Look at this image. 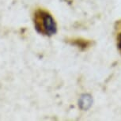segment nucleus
Returning <instances> with one entry per match:
<instances>
[{
	"label": "nucleus",
	"mask_w": 121,
	"mask_h": 121,
	"mask_svg": "<svg viewBox=\"0 0 121 121\" xmlns=\"http://www.w3.org/2000/svg\"><path fill=\"white\" fill-rule=\"evenodd\" d=\"M38 15V18H40L41 20L43 23V26H40V32H44V33L49 34V35L54 33L56 32V26H55L54 21L51 16L48 14L47 13L44 12H40Z\"/></svg>",
	"instance_id": "1"
}]
</instances>
